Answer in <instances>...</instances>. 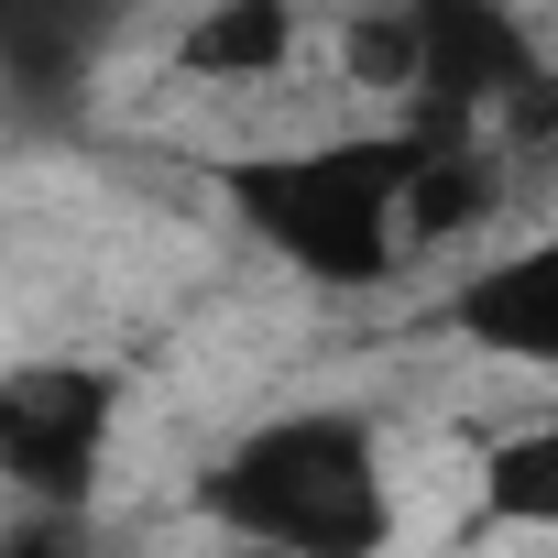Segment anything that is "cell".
<instances>
[{
    "mask_svg": "<svg viewBox=\"0 0 558 558\" xmlns=\"http://www.w3.org/2000/svg\"><path fill=\"white\" fill-rule=\"evenodd\" d=\"M121 449V384L99 362H12L0 373V493L23 504H88Z\"/></svg>",
    "mask_w": 558,
    "mask_h": 558,
    "instance_id": "3",
    "label": "cell"
},
{
    "mask_svg": "<svg viewBox=\"0 0 558 558\" xmlns=\"http://www.w3.org/2000/svg\"><path fill=\"white\" fill-rule=\"evenodd\" d=\"M460 329H471V351H493V362H525V373L558 362V252H547V241H514V252L471 263Z\"/></svg>",
    "mask_w": 558,
    "mask_h": 558,
    "instance_id": "5",
    "label": "cell"
},
{
    "mask_svg": "<svg viewBox=\"0 0 558 558\" xmlns=\"http://www.w3.org/2000/svg\"><path fill=\"white\" fill-rule=\"evenodd\" d=\"M197 504L274 547V558H384L395 547V482H384V438L351 405H296V416H263L241 427L208 471Z\"/></svg>",
    "mask_w": 558,
    "mask_h": 558,
    "instance_id": "1",
    "label": "cell"
},
{
    "mask_svg": "<svg viewBox=\"0 0 558 558\" xmlns=\"http://www.w3.org/2000/svg\"><path fill=\"white\" fill-rule=\"evenodd\" d=\"M471 504L504 536H547L558 525V416H504L471 438Z\"/></svg>",
    "mask_w": 558,
    "mask_h": 558,
    "instance_id": "6",
    "label": "cell"
},
{
    "mask_svg": "<svg viewBox=\"0 0 558 558\" xmlns=\"http://www.w3.org/2000/svg\"><path fill=\"white\" fill-rule=\"evenodd\" d=\"M395 165H405V143H318V154L241 165V197L296 252V274H318V286H384L395 252H405L395 241Z\"/></svg>",
    "mask_w": 558,
    "mask_h": 558,
    "instance_id": "2",
    "label": "cell"
},
{
    "mask_svg": "<svg viewBox=\"0 0 558 558\" xmlns=\"http://www.w3.org/2000/svg\"><path fill=\"white\" fill-rule=\"evenodd\" d=\"M307 66V0H208L175 34V77L208 99H263Z\"/></svg>",
    "mask_w": 558,
    "mask_h": 558,
    "instance_id": "4",
    "label": "cell"
},
{
    "mask_svg": "<svg viewBox=\"0 0 558 558\" xmlns=\"http://www.w3.org/2000/svg\"><path fill=\"white\" fill-rule=\"evenodd\" d=\"M329 66L351 99H416L427 88V23L416 12H351L329 34Z\"/></svg>",
    "mask_w": 558,
    "mask_h": 558,
    "instance_id": "7",
    "label": "cell"
}]
</instances>
